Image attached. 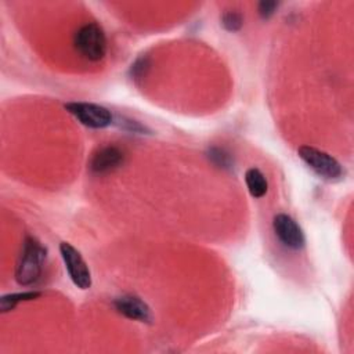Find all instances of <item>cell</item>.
<instances>
[{
  "label": "cell",
  "mask_w": 354,
  "mask_h": 354,
  "mask_svg": "<svg viewBox=\"0 0 354 354\" xmlns=\"http://www.w3.org/2000/svg\"><path fill=\"white\" fill-rule=\"evenodd\" d=\"M207 158L213 165H216L217 167L225 169V170H230L234 166V159H232L231 153L227 152L224 148H218V147L209 148Z\"/></svg>",
  "instance_id": "8fae6325"
},
{
  "label": "cell",
  "mask_w": 354,
  "mask_h": 354,
  "mask_svg": "<svg viewBox=\"0 0 354 354\" xmlns=\"http://www.w3.org/2000/svg\"><path fill=\"white\" fill-rule=\"evenodd\" d=\"M44 260L46 248L37 239L26 236L15 270L17 282L22 286H29L37 282L41 275Z\"/></svg>",
  "instance_id": "6da1fadb"
},
{
  "label": "cell",
  "mask_w": 354,
  "mask_h": 354,
  "mask_svg": "<svg viewBox=\"0 0 354 354\" xmlns=\"http://www.w3.org/2000/svg\"><path fill=\"white\" fill-rule=\"evenodd\" d=\"M221 24H223L224 29H227L230 32H236L243 25V17H242V14H239L236 11H228V12L223 14Z\"/></svg>",
  "instance_id": "7c38bea8"
},
{
  "label": "cell",
  "mask_w": 354,
  "mask_h": 354,
  "mask_svg": "<svg viewBox=\"0 0 354 354\" xmlns=\"http://www.w3.org/2000/svg\"><path fill=\"white\" fill-rule=\"evenodd\" d=\"M76 50L88 61H100L106 54V37L102 28L90 22L83 25L75 35Z\"/></svg>",
  "instance_id": "7a4b0ae2"
},
{
  "label": "cell",
  "mask_w": 354,
  "mask_h": 354,
  "mask_svg": "<svg viewBox=\"0 0 354 354\" xmlns=\"http://www.w3.org/2000/svg\"><path fill=\"white\" fill-rule=\"evenodd\" d=\"M123 127L129 131H133V133H144L145 131V127L141 126L138 122H134V120L123 122Z\"/></svg>",
  "instance_id": "9a60e30c"
},
{
  "label": "cell",
  "mask_w": 354,
  "mask_h": 354,
  "mask_svg": "<svg viewBox=\"0 0 354 354\" xmlns=\"http://www.w3.org/2000/svg\"><path fill=\"white\" fill-rule=\"evenodd\" d=\"M59 253L64 260L66 272L71 278V281L77 286L79 289H88L91 286V274L90 270L83 260L80 252L75 249L71 243L68 242H61L59 243Z\"/></svg>",
  "instance_id": "5b68a950"
},
{
  "label": "cell",
  "mask_w": 354,
  "mask_h": 354,
  "mask_svg": "<svg viewBox=\"0 0 354 354\" xmlns=\"http://www.w3.org/2000/svg\"><path fill=\"white\" fill-rule=\"evenodd\" d=\"M118 313L124 315L129 319L140 321V322H151L152 314L148 304L134 295H123L116 297L113 301Z\"/></svg>",
  "instance_id": "52a82bcc"
},
{
  "label": "cell",
  "mask_w": 354,
  "mask_h": 354,
  "mask_svg": "<svg viewBox=\"0 0 354 354\" xmlns=\"http://www.w3.org/2000/svg\"><path fill=\"white\" fill-rule=\"evenodd\" d=\"M65 109L82 124L90 129L108 127L113 120V116L108 108L93 102H68L65 104Z\"/></svg>",
  "instance_id": "277c9868"
},
{
  "label": "cell",
  "mask_w": 354,
  "mask_h": 354,
  "mask_svg": "<svg viewBox=\"0 0 354 354\" xmlns=\"http://www.w3.org/2000/svg\"><path fill=\"white\" fill-rule=\"evenodd\" d=\"M300 159L319 177L335 180L342 177L343 169L342 165L329 153L317 149L310 145H303L297 149Z\"/></svg>",
  "instance_id": "3957f363"
},
{
  "label": "cell",
  "mask_w": 354,
  "mask_h": 354,
  "mask_svg": "<svg viewBox=\"0 0 354 354\" xmlns=\"http://www.w3.org/2000/svg\"><path fill=\"white\" fill-rule=\"evenodd\" d=\"M278 8V3L277 1H270V0H266V1H260L259 3V14L261 18L267 19L270 18L275 10Z\"/></svg>",
  "instance_id": "5bb4252c"
},
{
  "label": "cell",
  "mask_w": 354,
  "mask_h": 354,
  "mask_svg": "<svg viewBox=\"0 0 354 354\" xmlns=\"http://www.w3.org/2000/svg\"><path fill=\"white\" fill-rule=\"evenodd\" d=\"M39 296H40V292H36V290L6 295V296H3V297L0 299V310H1V313H7V311L12 310L19 301L33 300V299H36V297H39Z\"/></svg>",
  "instance_id": "30bf717a"
},
{
  "label": "cell",
  "mask_w": 354,
  "mask_h": 354,
  "mask_svg": "<svg viewBox=\"0 0 354 354\" xmlns=\"http://www.w3.org/2000/svg\"><path fill=\"white\" fill-rule=\"evenodd\" d=\"M272 228L277 238L289 249L297 250L304 246L306 238L300 225L288 214L279 213L274 217Z\"/></svg>",
  "instance_id": "8992f818"
},
{
  "label": "cell",
  "mask_w": 354,
  "mask_h": 354,
  "mask_svg": "<svg viewBox=\"0 0 354 354\" xmlns=\"http://www.w3.org/2000/svg\"><path fill=\"white\" fill-rule=\"evenodd\" d=\"M124 160V153L120 148L113 147V145H108L104 147L101 149H98L91 160H90V169L93 173L97 174H104V173H109L115 169H118Z\"/></svg>",
  "instance_id": "ba28073f"
},
{
  "label": "cell",
  "mask_w": 354,
  "mask_h": 354,
  "mask_svg": "<svg viewBox=\"0 0 354 354\" xmlns=\"http://www.w3.org/2000/svg\"><path fill=\"white\" fill-rule=\"evenodd\" d=\"M245 183L253 198H261L267 194L268 184L264 174L259 169L256 167L248 169L245 173Z\"/></svg>",
  "instance_id": "9c48e42d"
},
{
  "label": "cell",
  "mask_w": 354,
  "mask_h": 354,
  "mask_svg": "<svg viewBox=\"0 0 354 354\" xmlns=\"http://www.w3.org/2000/svg\"><path fill=\"white\" fill-rule=\"evenodd\" d=\"M149 69V59L147 57H140L134 61V64L131 65L130 68V73H131V77L134 80H138V79H142L147 72Z\"/></svg>",
  "instance_id": "4fadbf2b"
}]
</instances>
